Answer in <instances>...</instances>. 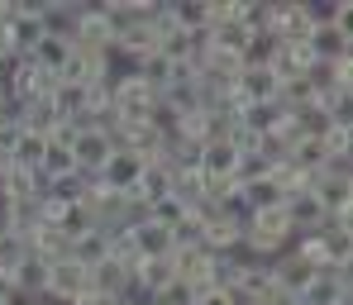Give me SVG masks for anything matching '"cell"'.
Masks as SVG:
<instances>
[{
  "label": "cell",
  "mask_w": 353,
  "mask_h": 305,
  "mask_svg": "<svg viewBox=\"0 0 353 305\" xmlns=\"http://www.w3.org/2000/svg\"><path fill=\"white\" fill-rule=\"evenodd\" d=\"M67 248H72V244L62 239V234H58V229H53V224H39V229L29 234V253H34L39 262H48V267L67 257Z\"/></svg>",
  "instance_id": "ffe728a7"
},
{
  "label": "cell",
  "mask_w": 353,
  "mask_h": 305,
  "mask_svg": "<svg viewBox=\"0 0 353 305\" xmlns=\"http://www.w3.org/2000/svg\"><path fill=\"white\" fill-rule=\"evenodd\" d=\"M310 53L320 62H344L353 58V29H310Z\"/></svg>",
  "instance_id": "5bb4252c"
},
{
  "label": "cell",
  "mask_w": 353,
  "mask_h": 305,
  "mask_svg": "<svg viewBox=\"0 0 353 305\" xmlns=\"http://www.w3.org/2000/svg\"><path fill=\"white\" fill-rule=\"evenodd\" d=\"M5 115H14V110H10V101H5V91H0V120H5Z\"/></svg>",
  "instance_id": "1f68e13d"
},
{
  "label": "cell",
  "mask_w": 353,
  "mask_h": 305,
  "mask_svg": "<svg viewBox=\"0 0 353 305\" xmlns=\"http://www.w3.org/2000/svg\"><path fill=\"white\" fill-rule=\"evenodd\" d=\"M129 282H134V277H129V267L115 262V257H105L101 267H91V291H96V296H105V301H119V296L129 291Z\"/></svg>",
  "instance_id": "2e32d148"
},
{
  "label": "cell",
  "mask_w": 353,
  "mask_h": 305,
  "mask_svg": "<svg viewBox=\"0 0 353 305\" xmlns=\"http://www.w3.org/2000/svg\"><path fill=\"white\" fill-rule=\"evenodd\" d=\"M110 153H115V143H110L101 129H81V134L72 138V162H77L81 177H101V167H105Z\"/></svg>",
  "instance_id": "8992f818"
},
{
  "label": "cell",
  "mask_w": 353,
  "mask_h": 305,
  "mask_svg": "<svg viewBox=\"0 0 353 305\" xmlns=\"http://www.w3.org/2000/svg\"><path fill=\"white\" fill-rule=\"evenodd\" d=\"M282 210H287V220H292L296 239H301V234H315V229L325 224V205H320L310 191H292V196L282 200Z\"/></svg>",
  "instance_id": "30bf717a"
},
{
  "label": "cell",
  "mask_w": 353,
  "mask_h": 305,
  "mask_svg": "<svg viewBox=\"0 0 353 305\" xmlns=\"http://www.w3.org/2000/svg\"><path fill=\"white\" fill-rule=\"evenodd\" d=\"M310 62H315V53H310V43H305V39H296V43H277L272 76H277V81H296V76H305V72H310Z\"/></svg>",
  "instance_id": "4fadbf2b"
},
{
  "label": "cell",
  "mask_w": 353,
  "mask_h": 305,
  "mask_svg": "<svg viewBox=\"0 0 353 305\" xmlns=\"http://www.w3.org/2000/svg\"><path fill=\"white\" fill-rule=\"evenodd\" d=\"M24 257H29V239L5 234V239H0V277H10V282H14V272L24 267Z\"/></svg>",
  "instance_id": "484cf974"
},
{
  "label": "cell",
  "mask_w": 353,
  "mask_h": 305,
  "mask_svg": "<svg viewBox=\"0 0 353 305\" xmlns=\"http://www.w3.org/2000/svg\"><path fill=\"white\" fill-rule=\"evenodd\" d=\"M129 244L139 253V262H153V257H168V253H172V229H163V224H153V220H139V224L129 229Z\"/></svg>",
  "instance_id": "8fae6325"
},
{
  "label": "cell",
  "mask_w": 353,
  "mask_h": 305,
  "mask_svg": "<svg viewBox=\"0 0 353 305\" xmlns=\"http://www.w3.org/2000/svg\"><path fill=\"white\" fill-rule=\"evenodd\" d=\"M168 267H172V282L181 286H191V291H205L210 286V267H215V253H205V248H172L168 253Z\"/></svg>",
  "instance_id": "277c9868"
},
{
  "label": "cell",
  "mask_w": 353,
  "mask_h": 305,
  "mask_svg": "<svg viewBox=\"0 0 353 305\" xmlns=\"http://www.w3.org/2000/svg\"><path fill=\"white\" fill-rule=\"evenodd\" d=\"M43 148H48V138H43V134H24V138H19V148L10 153V167L39 172V162H43Z\"/></svg>",
  "instance_id": "cb8c5ba5"
},
{
  "label": "cell",
  "mask_w": 353,
  "mask_h": 305,
  "mask_svg": "<svg viewBox=\"0 0 353 305\" xmlns=\"http://www.w3.org/2000/svg\"><path fill=\"white\" fill-rule=\"evenodd\" d=\"M14 286H19V291H29V296H39V301H43V286H48V262H39V257H34V253H29V257H24V267H19V272H14Z\"/></svg>",
  "instance_id": "d4e9b609"
},
{
  "label": "cell",
  "mask_w": 353,
  "mask_h": 305,
  "mask_svg": "<svg viewBox=\"0 0 353 305\" xmlns=\"http://www.w3.org/2000/svg\"><path fill=\"white\" fill-rule=\"evenodd\" d=\"M67 53H72V43H62V39H43L34 53H29V62L39 67V72H48V76H58L62 62H67Z\"/></svg>",
  "instance_id": "603a6c76"
},
{
  "label": "cell",
  "mask_w": 353,
  "mask_h": 305,
  "mask_svg": "<svg viewBox=\"0 0 353 305\" xmlns=\"http://www.w3.org/2000/svg\"><path fill=\"white\" fill-rule=\"evenodd\" d=\"M5 43H10V53H19V58H29V53L43 43V19H39V5L5 0Z\"/></svg>",
  "instance_id": "6da1fadb"
},
{
  "label": "cell",
  "mask_w": 353,
  "mask_h": 305,
  "mask_svg": "<svg viewBox=\"0 0 353 305\" xmlns=\"http://www.w3.org/2000/svg\"><path fill=\"white\" fill-rule=\"evenodd\" d=\"M239 244H243V220H234V215H215L210 224H205V239H201V248L205 253H239Z\"/></svg>",
  "instance_id": "7c38bea8"
},
{
  "label": "cell",
  "mask_w": 353,
  "mask_h": 305,
  "mask_svg": "<svg viewBox=\"0 0 353 305\" xmlns=\"http://www.w3.org/2000/svg\"><path fill=\"white\" fill-rule=\"evenodd\" d=\"M191 305H234L230 301V291H215V286H205V291H196V301Z\"/></svg>",
  "instance_id": "4dcf8cb0"
},
{
  "label": "cell",
  "mask_w": 353,
  "mask_h": 305,
  "mask_svg": "<svg viewBox=\"0 0 353 305\" xmlns=\"http://www.w3.org/2000/svg\"><path fill=\"white\" fill-rule=\"evenodd\" d=\"M239 200H243V210L248 215H258V210H277L282 200H287V191L277 177H258V182H243L239 186Z\"/></svg>",
  "instance_id": "9a60e30c"
},
{
  "label": "cell",
  "mask_w": 353,
  "mask_h": 305,
  "mask_svg": "<svg viewBox=\"0 0 353 305\" xmlns=\"http://www.w3.org/2000/svg\"><path fill=\"white\" fill-rule=\"evenodd\" d=\"M349 272L353 267H320V272L305 282V291L296 296V305H344L349 301V286H353Z\"/></svg>",
  "instance_id": "7a4b0ae2"
},
{
  "label": "cell",
  "mask_w": 353,
  "mask_h": 305,
  "mask_svg": "<svg viewBox=\"0 0 353 305\" xmlns=\"http://www.w3.org/2000/svg\"><path fill=\"white\" fill-rule=\"evenodd\" d=\"M39 172H43V182L72 177V172H77V162H72V148H67V143H53V138H48V148H43V162H39Z\"/></svg>",
  "instance_id": "44dd1931"
},
{
  "label": "cell",
  "mask_w": 353,
  "mask_h": 305,
  "mask_svg": "<svg viewBox=\"0 0 353 305\" xmlns=\"http://www.w3.org/2000/svg\"><path fill=\"white\" fill-rule=\"evenodd\" d=\"M81 14H86V5H81V0H39L43 39H62V43H72V34H77Z\"/></svg>",
  "instance_id": "5b68a950"
},
{
  "label": "cell",
  "mask_w": 353,
  "mask_h": 305,
  "mask_svg": "<svg viewBox=\"0 0 353 305\" xmlns=\"http://www.w3.org/2000/svg\"><path fill=\"white\" fill-rule=\"evenodd\" d=\"M205 39H210V48H220V53H234V58H243V48H248V39H253V34H248V29H243L239 19H230V24L210 29Z\"/></svg>",
  "instance_id": "7402d4cb"
},
{
  "label": "cell",
  "mask_w": 353,
  "mask_h": 305,
  "mask_svg": "<svg viewBox=\"0 0 353 305\" xmlns=\"http://www.w3.org/2000/svg\"><path fill=\"white\" fill-rule=\"evenodd\" d=\"M81 291H91V272L77 267L72 257H62L48 267V286H43V305H72Z\"/></svg>",
  "instance_id": "3957f363"
},
{
  "label": "cell",
  "mask_w": 353,
  "mask_h": 305,
  "mask_svg": "<svg viewBox=\"0 0 353 305\" xmlns=\"http://www.w3.org/2000/svg\"><path fill=\"white\" fill-rule=\"evenodd\" d=\"M268 277H272V286H277L287 301H296V296L305 291V282L315 277V267H310V262H301L292 248H287L282 257H272V262H268Z\"/></svg>",
  "instance_id": "52a82bcc"
},
{
  "label": "cell",
  "mask_w": 353,
  "mask_h": 305,
  "mask_svg": "<svg viewBox=\"0 0 353 305\" xmlns=\"http://www.w3.org/2000/svg\"><path fill=\"white\" fill-rule=\"evenodd\" d=\"M67 257L77 262V267H101L105 257H110V234L105 229H91V234H81V239H72V248H67Z\"/></svg>",
  "instance_id": "e0dca14e"
},
{
  "label": "cell",
  "mask_w": 353,
  "mask_h": 305,
  "mask_svg": "<svg viewBox=\"0 0 353 305\" xmlns=\"http://www.w3.org/2000/svg\"><path fill=\"white\" fill-rule=\"evenodd\" d=\"M19 138H24V124L14 120V115H5V120H0V158H10V153L19 148Z\"/></svg>",
  "instance_id": "f546056e"
},
{
  "label": "cell",
  "mask_w": 353,
  "mask_h": 305,
  "mask_svg": "<svg viewBox=\"0 0 353 305\" xmlns=\"http://www.w3.org/2000/svg\"><path fill=\"white\" fill-rule=\"evenodd\" d=\"M268 14H272V5H263V0H234V19L248 34H268Z\"/></svg>",
  "instance_id": "4316f807"
},
{
  "label": "cell",
  "mask_w": 353,
  "mask_h": 305,
  "mask_svg": "<svg viewBox=\"0 0 353 305\" xmlns=\"http://www.w3.org/2000/svg\"><path fill=\"white\" fill-rule=\"evenodd\" d=\"M143 177V158L139 153H129V148H115L110 158H105V167H101V177L96 182L110 186V191H134Z\"/></svg>",
  "instance_id": "ba28073f"
},
{
  "label": "cell",
  "mask_w": 353,
  "mask_h": 305,
  "mask_svg": "<svg viewBox=\"0 0 353 305\" xmlns=\"http://www.w3.org/2000/svg\"><path fill=\"white\" fill-rule=\"evenodd\" d=\"M134 196H139L143 205H153V200L172 196V172H168L163 162H143V177H139V186H134Z\"/></svg>",
  "instance_id": "d6986e66"
},
{
  "label": "cell",
  "mask_w": 353,
  "mask_h": 305,
  "mask_svg": "<svg viewBox=\"0 0 353 305\" xmlns=\"http://www.w3.org/2000/svg\"><path fill=\"white\" fill-rule=\"evenodd\" d=\"M53 105H58V120H81L91 110V91L77 86V81H58L53 86Z\"/></svg>",
  "instance_id": "ac0fdd59"
},
{
  "label": "cell",
  "mask_w": 353,
  "mask_h": 305,
  "mask_svg": "<svg viewBox=\"0 0 353 305\" xmlns=\"http://www.w3.org/2000/svg\"><path fill=\"white\" fill-rule=\"evenodd\" d=\"M201 239H205V220H201L196 210H186V215L172 224V248H196Z\"/></svg>",
  "instance_id": "83f0119b"
},
{
  "label": "cell",
  "mask_w": 353,
  "mask_h": 305,
  "mask_svg": "<svg viewBox=\"0 0 353 305\" xmlns=\"http://www.w3.org/2000/svg\"><path fill=\"white\" fill-rule=\"evenodd\" d=\"M272 58H277V39H272V34H253L239 62H243V67H272Z\"/></svg>",
  "instance_id": "f1b7e54d"
},
{
  "label": "cell",
  "mask_w": 353,
  "mask_h": 305,
  "mask_svg": "<svg viewBox=\"0 0 353 305\" xmlns=\"http://www.w3.org/2000/svg\"><path fill=\"white\" fill-rule=\"evenodd\" d=\"M72 48L77 53H110V24H105V10L101 5H86L77 34H72Z\"/></svg>",
  "instance_id": "9c48e42d"
}]
</instances>
